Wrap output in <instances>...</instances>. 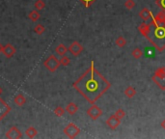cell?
I'll list each match as a JSON object with an SVG mask.
<instances>
[{
	"instance_id": "obj_25",
	"label": "cell",
	"mask_w": 165,
	"mask_h": 139,
	"mask_svg": "<svg viewBox=\"0 0 165 139\" xmlns=\"http://www.w3.org/2000/svg\"><path fill=\"white\" fill-rule=\"evenodd\" d=\"M70 63H71V59L68 56H66V55H63L62 58L60 59V64H61L62 66H64V67L69 66V65H70Z\"/></svg>"
},
{
	"instance_id": "obj_13",
	"label": "cell",
	"mask_w": 165,
	"mask_h": 139,
	"mask_svg": "<svg viewBox=\"0 0 165 139\" xmlns=\"http://www.w3.org/2000/svg\"><path fill=\"white\" fill-rule=\"evenodd\" d=\"M26 98L22 94H18L14 99V103L17 104L18 106H23L26 103Z\"/></svg>"
},
{
	"instance_id": "obj_18",
	"label": "cell",
	"mask_w": 165,
	"mask_h": 139,
	"mask_svg": "<svg viewBox=\"0 0 165 139\" xmlns=\"http://www.w3.org/2000/svg\"><path fill=\"white\" fill-rule=\"evenodd\" d=\"M125 95H126V98L131 99V98H133L134 96L136 95V90L132 86H129L125 90Z\"/></svg>"
},
{
	"instance_id": "obj_12",
	"label": "cell",
	"mask_w": 165,
	"mask_h": 139,
	"mask_svg": "<svg viewBox=\"0 0 165 139\" xmlns=\"http://www.w3.org/2000/svg\"><path fill=\"white\" fill-rule=\"evenodd\" d=\"M139 17L143 21L147 22V21H149L153 18V13L148 8H143L139 12Z\"/></svg>"
},
{
	"instance_id": "obj_19",
	"label": "cell",
	"mask_w": 165,
	"mask_h": 139,
	"mask_svg": "<svg viewBox=\"0 0 165 139\" xmlns=\"http://www.w3.org/2000/svg\"><path fill=\"white\" fill-rule=\"evenodd\" d=\"M131 55L134 59H140V58L143 56V51L139 49V47H136L131 52Z\"/></svg>"
},
{
	"instance_id": "obj_22",
	"label": "cell",
	"mask_w": 165,
	"mask_h": 139,
	"mask_svg": "<svg viewBox=\"0 0 165 139\" xmlns=\"http://www.w3.org/2000/svg\"><path fill=\"white\" fill-rule=\"evenodd\" d=\"M66 113V109L63 108L62 106H57V107L54 108V114L58 117H62Z\"/></svg>"
},
{
	"instance_id": "obj_4",
	"label": "cell",
	"mask_w": 165,
	"mask_h": 139,
	"mask_svg": "<svg viewBox=\"0 0 165 139\" xmlns=\"http://www.w3.org/2000/svg\"><path fill=\"white\" fill-rule=\"evenodd\" d=\"M60 60L57 59V57L54 55H49L46 58V60L44 62V66L47 69V71H49L50 73L56 72L58 68L60 67Z\"/></svg>"
},
{
	"instance_id": "obj_21",
	"label": "cell",
	"mask_w": 165,
	"mask_h": 139,
	"mask_svg": "<svg viewBox=\"0 0 165 139\" xmlns=\"http://www.w3.org/2000/svg\"><path fill=\"white\" fill-rule=\"evenodd\" d=\"M45 31V26L42 24H37L35 27H34V32L37 35H42L44 34V32Z\"/></svg>"
},
{
	"instance_id": "obj_30",
	"label": "cell",
	"mask_w": 165,
	"mask_h": 139,
	"mask_svg": "<svg viewBox=\"0 0 165 139\" xmlns=\"http://www.w3.org/2000/svg\"><path fill=\"white\" fill-rule=\"evenodd\" d=\"M160 125H161V127H162V129L165 131V119L161 122V124H160Z\"/></svg>"
},
{
	"instance_id": "obj_6",
	"label": "cell",
	"mask_w": 165,
	"mask_h": 139,
	"mask_svg": "<svg viewBox=\"0 0 165 139\" xmlns=\"http://www.w3.org/2000/svg\"><path fill=\"white\" fill-rule=\"evenodd\" d=\"M87 115L91 118L93 121L98 120L100 116L103 115V110L100 107H99L98 105H96L95 103L92 104L91 107H89L87 109Z\"/></svg>"
},
{
	"instance_id": "obj_32",
	"label": "cell",
	"mask_w": 165,
	"mask_h": 139,
	"mask_svg": "<svg viewBox=\"0 0 165 139\" xmlns=\"http://www.w3.org/2000/svg\"><path fill=\"white\" fill-rule=\"evenodd\" d=\"M1 49H2V46H1V44H0V52H1Z\"/></svg>"
},
{
	"instance_id": "obj_17",
	"label": "cell",
	"mask_w": 165,
	"mask_h": 139,
	"mask_svg": "<svg viewBox=\"0 0 165 139\" xmlns=\"http://www.w3.org/2000/svg\"><path fill=\"white\" fill-rule=\"evenodd\" d=\"M28 18L31 19V21H33V22H36V21L41 18V15L39 13V11L33 10V11H31V12L29 13Z\"/></svg>"
},
{
	"instance_id": "obj_11",
	"label": "cell",
	"mask_w": 165,
	"mask_h": 139,
	"mask_svg": "<svg viewBox=\"0 0 165 139\" xmlns=\"http://www.w3.org/2000/svg\"><path fill=\"white\" fill-rule=\"evenodd\" d=\"M106 125L108 126L109 129L111 130H116L121 125V119H119L118 117H116L115 114L114 115H111L109 118L106 120Z\"/></svg>"
},
{
	"instance_id": "obj_31",
	"label": "cell",
	"mask_w": 165,
	"mask_h": 139,
	"mask_svg": "<svg viewBox=\"0 0 165 139\" xmlns=\"http://www.w3.org/2000/svg\"><path fill=\"white\" fill-rule=\"evenodd\" d=\"M3 93V89L1 88V87H0V96H1V94Z\"/></svg>"
},
{
	"instance_id": "obj_16",
	"label": "cell",
	"mask_w": 165,
	"mask_h": 139,
	"mask_svg": "<svg viewBox=\"0 0 165 139\" xmlns=\"http://www.w3.org/2000/svg\"><path fill=\"white\" fill-rule=\"evenodd\" d=\"M55 51H56V53L58 55H61V56H63V55H65L66 53H67V51H68V47L64 45V44H59L57 46H56V49H55Z\"/></svg>"
},
{
	"instance_id": "obj_26",
	"label": "cell",
	"mask_w": 165,
	"mask_h": 139,
	"mask_svg": "<svg viewBox=\"0 0 165 139\" xmlns=\"http://www.w3.org/2000/svg\"><path fill=\"white\" fill-rule=\"evenodd\" d=\"M125 7L127 10H132V9L135 7V2L133 1V0H126Z\"/></svg>"
},
{
	"instance_id": "obj_20",
	"label": "cell",
	"mask_w": 165,
	"mask_h": 139,
	"mask_svg": "<svg viewBox=\"0 0 165 139\" xmlns=\"http://www.w3.org/2000/svg\"><path fill=\"white\" fill-rule=\"evenodd\" d=\"M34 7L37 11H42L45 8V3L44 0H37L34 4Z\"/></svg>"
},
{
	"instance_id": "obj_15",
	"label": "cell",
	"mask_w": 165,
	"mask_h": 139,
	"mask_svg": "<svg viewBox=\"0 0 165 139\" xmlns=\"http://www.w3.org/2000/svg\"><path fill=\"white\" fill-rule=\"evenodd\" d=\"M25 134L26 136H27L28 138H35L37 136V134H38V131H37L34 127H29L26 129L25 131Z\"/></svg>"
},
{
	"instance_id": "obj_3",
	"label": "cell",
	"mask_w": 165,
	"mask_h": 139,
	"mask_svg": "<svg viewBox=\"0 0 165 139\" xmlns=\"http://www.w3.org/2000/svg\"><path fill=\"white\" fill-rule=\"evenodd\" d=\"M152 80L155 82L159 89L165 90V67H160L156 70L155 73L152 76Z\"/></svg>"
},
{
	"instance_id": "obj_28",
	"label": "cell",
	"mask_w": 165,
	"mask_h": 139,
	"mask_svg": "<svg viewBox=\"0 0 165 139\" xmlns=\"http://www.w3.org/2000/svg\"><path fill=\"white\" fill-rule=\"evenodd\" d=\"M115 116L116 117H118L119 119H123L125 118V116H126V112L123 110V109H118L116 112H115Z\"/></svg>"
},
{
	"instance_id": "obj_1",
	"label": "cell",
	"mask_w": 165,
	"mask_h": 139,
	"mask_svg": "<svg viewBox=\"0 0 165 139\" xmlns=\"http://www.w3.org/2000/svg\"><path fill=\"white\" fill-rule=\"evenodd\" d=\"M72 87L86 100L94 104L110 89L111 84L95 67L94 61L90 67L77 80L73 82Z\"/></svg>"
},
{
	"instance_id": "obj_14",
	"label": "cell",
	"mask_w": 165,
	"mask_h": 139,
	"mask_svg": "<svg viewBox=\"0 0 165 139\" xmlns=\"http://www.w3.org/2000/svg\"><path fill=\"white\" fill-rule=\"evenodd\" d=\"M65 109H66V112H68L70 115H74L78 111V106L74 103H70L67 104Z\"/></svg>"
},
{
	"instance_id": "obj_2",
	"label": "cell",
	"mask_w": 165,
	"mask_h": 139,
	"mask_svg": "<svg viewBox=\"0 0 165 139\" xmlns=\"http://www.w3.org/2000/svg\"><path fill=\"white\" fill-rule=\"evenodd\" d=\"M138 30L159 52L165 49V26L153 17L150 22H142Z\"/></svg>"
},
{
	"instance_id": "obj_5",
	"label": "cell",
	"mask_w": 165,
	"mask_h": 139,
	"mask_svg": "<svg viewBox=\"0 0 165 139\" xmlns=\"http://www.w3.org/2000/svg\"><path fill=\"white\" fill-rule=\"evenodd\" d=\"M63 132L67 137L72 139V138H76L79 133L81 132V130L79 129L76 124L70 123V124H68L65 127H64Z\"/></svg>"
},
{
	"instance_id": "obj_23",
	"label": "cell",
	"mask_w": 165,
	"mask_h": 139,
	"mask_svg": "<svg viewBox=\"0 0 165 139\" xmlns=\"http://www.w3.org/2000/svg\"><path fill=\"white\" fill-rule=\"evenodd\" d=\"M156 19L158 21L159 23H165V12H163V11H161V12H159L157 15H156Z\"/></svg>"
},
{
	"instance_id": "obj_24",
	"label": "cell",
	"mask_w": 165,
	"mask_h": 139,
	"mask_svg": "<svg viewBox=\"0 0 165 139\" xmlns=\"http://www.w3.org/2000/svg\"><path fill=\"white\" fill-rule=\"evenodd\" d=\"M115 44L119 47H124L126 44V41L124 37H119V38H117V40L115 41Z\"/></svg>"
},
{
	"instance_id": "obj_9",
	"label": "cell",
	"mask_w": 165,
	"mask_h": 139,
	"mask_svg": "<svg viewBox=\"0 0 165 139\" xmlns=\"http://www.w3.org/2000/svg\"><path fill=\"white\" fill-rule=\"evenodd\" d=\"M1 52L6 58H12L15 54L17 49H15V47L12 44H6L5 46H2Z\"/></svg>"
},
{
	"instance_id": "obj_29",
	"label": "cell",
	"mask_w": 165,
	"mask_h": 139,
	"mask_svg": "<svg viewBox=\"0 0 165 139\" xmlns=\"http://www.w3.org/2000/svg\"><path fill=\"white\" fill-rule=\"evenodd\" d=\"M156 3L161 9V11L165 12V0H156Z\"/></svg>"
},
{
	"instance_id": "obj_27",
	"label": "cell",
	"mask_w": 165,
	"mask_h": 139,
	"mask_svg": "<svg viewBox=\"0 0 165 139\" xmlns=\"http://www.w3.org/2000/svg\"><path fill=\"white\" fill-rule=\"evenodd\" d=\"M82 4H83V6L85 8H89V7H91L92 5L97 1V0H79Z\"/></svg>"
},
{
	"instance_id": "obj_8",
	"label": "cell",
	"mask_w": 165,
	"mask_h": 139,
	"mask_svg": "<svg viewBox=\"0 0 165 139\" xmlns=\"http://www.w3.org/2000/svg\"><path fill=\"white\" fill-rule=\"evenodd\" d=\"M83 49L84 47L80 42H78L77 41H74L71 44L68 50L70 51L73 56H78V55L81 54V52L83 51Z\"/></svg>"
},
{
	"instance_id": "obj_10",
	"label": "cell",
	"mask_w": 165,
	"mask_h": 139,
	"mask_svg": "<svg viewBox=\"0 0 165 139\" xmlns=\"http://www.w3.org/2000/svg\"><path fill=\"white\" fill-rule=\"evenodd\" d=\"M5 137L8 139H19L22 137V133L19 130L17 127H12L11 129L6 132Z\"/></svg>"
},
{
	"instance_id": "obj_7",
	"label": "cell",
	"mask_w": 165,
	"mask_h": 139,
	"mask_svg": "<svg viewBox=\"0 0 165 139\" xmlns=\"http://www.w3.org/2000/svg\"><path fill=\"white\" fill-rule=\"evenodd\" d=\"M11 111H12V107L3 99L0 98V121H2Z\"/></svg>"
}]
</instances>
